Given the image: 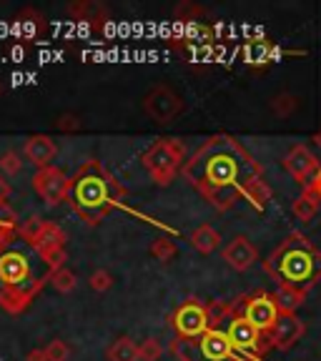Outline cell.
Listing matches in <instances>:
<instances>
[{
  "instance_id": "obj_9",
  "label": "cell",
  "mask_w": 321,
  "mask_h": 361,
  "mask_svg": "<svg viewBox=\"0 0 321 361\" xmlns=\"http://www.w3.org/2000/svg\"><path fill=\"white\" fill-rule=\"evenodd\" d=\"M174 324H176V331H178L183 338H201L211 326L209 309L196 304V301H188V304H183L178 311H176Z\"/></svg>"
},
{
  "instance_id": "obj_14",
  "label": "cell",
  "mask_w": 321,
  "mask_h": 361,
  "mask_svg": "<svg viewBox=\"0 0 321 361\" xmlns=\"http://www.w3.org/2000/svg\"><path fill=\"white\" fill-rule=\"evenodd\" d=\"M304 334V324L296 319L293 314H279L277 324L271 329V341L277 349H289L291 344L299 341V336Z\"/></svg>"
},
{
  "instance_id": "obj_31",
  "label": "cell",
  "mask_w": 321,
  "mask_h": 361,
  "mask_svg": "<svg viewBox=\"0 0 321 361\" xmlns=\"http://www.w3.org/2000/svg\"><path fill=\"white\" fill-rule=\"evenodd\" d=\"M269 56H271V51L266 43H256L254 48H248V63H264V61H269Z\"/></svg>"
},
{
  "instance_id": "obj_27",
  "label": "cell",
  "mask_w": 321,
  "mask_h": 361,
  "mask_svg": "<svg viewBox=\"0 0 321 361\" xmlns=\"http://www.w3.org/2000/svg\"><path fill=\"white\" fill-rule=\"evenodd\" d=\"M23 171V161H20V153L18 151H6L3 156H0V173H6V176H18Z\"/></svg>"
},
{
  "instance_id": "obj_29",
  "label": "cell",
  "mask_w": 321,
  "mask_h": 361,
  "mask_svg": "<svg viewBox=\"0 0 321 361\" xmlns=\"http://www.w3.org/2000/svg\"><path fill=\"white\" fill-rule=\"evenodd\" d=\"M43 351L48 356V361H68V356H71V349H68V344L61 341V338H53Z\"/></svg>"
},
{
  "instance_id": "obj_28",
  "label": "cell",
  "mask_w": 321,
  "mask_h": 361,
  "mask_svg": "<svg viewBox=\"0 0 321 361\" xmlns=\"http://www.w3.org/2000/svg\"><path fill=\"white\" fill-rule=\"evenodd\" d=\"M53 126H56V130H61V133H75V130L83 128V121H80V116H75V113H61Z\"/></svg>"
},
{
  "instance_id": "obj_6",
  "label": "cell",
  "mask_w": 321,
  "mask_h": 361,
  "mask_svg": "<svg viewBox=\"0 0 321 361\" xmlns=\"http://www.w3.org/2000/svg\"><path fill=\"white\" fill-rule=\"evenodd\" d=\"M186 158V148L176 138H158L151 148L141 156L143 169L151 173L158 186H169L181 171V164Z\"/></svg>"
},
{
  "instance_id": "obj_24",
  "label": "cell",
  "mask_w": 321,
  "mask_h": 361,
  "mask_svg": "<svg viewBox=\"0 0 321 361\" xmlns=\"http://www.w3.org/2000/svg\"><path fill=\"white\" fill-rule=\"evenodd\" d=\"M148 254H151L156 261H161V264H169V261L178 254V248H176V243L171 241V238L158 236L156 241L151 243V248H148Z\"/></svg>"
},
{
  "instance_id": "obj_33",
  "label": "cell",
  "mask_w": 321,
  "mask_h": 361,
  "mask_svg": "<svg viewBox=\"0 0 321 361\" xmlns=\"http://www.w3.org/2000/svg\"><path fill=\"white\" fill-rule=\"evenodd\" d=\"M25 361H48V356H45L43 349H33L28 356H25Z\"/></svg>"
},
{
  "instance_id": "obj_35",
  "label": "cell",
  "mask_w": 321,
  "mask_h": 361,
  "mask_svg": "<svg viewBox=\"0 0 321 361\" xmlns=\"http://www.w3.org/2000/svg\"><path fill=\"white\" fill-rule=\"evenodd\" d=\"M316 143H319V148H321V130L316 133Z\"/></svg>"
},
{
  "instance_id": "obj_3",
  "label": "cell",
  "mask_w": 321,
  "mask_h": 361,
  "mask_svg": "<svg viewBox=\"0 0 321 361\" xmlns=\"http://www.w3.org/2000/svg\"><path fill=\"white\" fill-rule=\"evenodd\" d=\"M119 198V186L98 161H88L78 173L71 178V196L73 211L88 224H98L111 214Z\"/></svg>"
},
{
  "instance_id": "obj_7",
  "label": "cell",
  "mask_w": 321,
  "mask_h": 361,
  "mask_svg": "<svg viewBox=\"0 0 321 361\" xmlns=\"http://www.w3.org/2000/svg\"><path fill=\"white\" fill-rule=\"evenodd\" d=\"M143 111L156 123H171L183 113V98L171 85H153L143 96Z\"/></svg>"
},
{
  "instance_id": "obj_13",
  "label": "cell",
  "mask_w": 321,
  "mask_h": 361,
  "mask_svg": "<svg viewBox=\"0 0 321 361\" xmlns=\"http://www.w3.org/2000/svg\"><path fill=\"white\" fill-rule=\"evenodd\" d=\"M279 314H281V311H279L277 301L271 299V296H256V299H251L246 304V314L243 316H246L259 331H271L274 324H277Z\"/></svg>"
},
{
  "instance_id": "obj_5",
  "label": "cell",
  "mask_w": 321,
  "mask_h": 361,
  "mask_svg": "<svg viewBox=\"0 0 321 361\" xmlns=\"http://www.w3.org/2000/svg\"><path fill=\"white\" fill-rule=\"evenodd\" d=\"M18 236L23 238L25 243L38 251V256L51 266L53 271L61 269L63 259H66V233H63L61 226L51 224V221H40V219H30L25 226L18 228Z\"/></svg>"
},
{
  "instance_id": "obj_22",
  "label": "cell",
  "mask_w": 321,
  "mask_h": 361,
  "mask_svg": "<svg viewBox=\"0 0 321 361\" xmlns=\"http://www.w3.org/2000/svg\"><path fill=\"white\" fill-rule=\"evenodd\" d=\"M301 299H304V293H301L296 286H281L277 291V296H274V301H277L281 314H291V311L301 304Z\"/></svg>"
},
{
  "instance_id": "obj_18",
  "label": "cell",
  "mask_w": 321,
  "mask_h": 361,
  "mask_svg": "<svg viewBox=\"0 0 321 361\" xmlns=\"http://www.w3.org/2000/svg\"><path fill=\"white\" fill-rule=\"evenodd\" d=\"M68 13L75 18V20H88V23H106L108 20V8H103L101 3H88V0H80V3H71Z\"/></svg>"
},
{
  "instance_id": "obj_20",
  "label": "cell",
  "mask_w": 321,
  "mask_h": 361,
  "mask_svg": "<svg viewBox=\"0 0 321 361\" xmlns=\"http://www.w3.org/2000/svg\"><path fill=\"white\" fill-rule=\"evenodd\" d=\"M18 228H20V226H18V214L11 209V203L3 201L0 203V248L16 238Z\"/></svg>"
},
{
  "instance_id": "obj_4",
  "label": "cell",
  "mask_w": 321,
  "mask_h": 361,
  "mask_svg": "<svg viewBox=\"0 0 321 361\" xmlns=\"http://www.w3.org/2000/svg\"><path fill=\"white\" fill-rule=\"evenodd\" d=\"M316 266L321 269V259L311 251L306 243L291 241L271 259L269 269H274L284 279V286H296V283H309L319 276Z\"/></svg>"
},
{
  "instance_id": "obj_34",
  "label": "cell",
  "mask_w": 321,
  "mask_h": 361,
  "mask_svg": "<svg viewBox=\"0 0 321 361\" xmlns=\"http://www.w3.org/2000/svg\"><path fill=\"white\" fill-rule=\"evenodd\" d=\"M311 191H314L316 196L321 198V171H319V176H316V180H314V186H311Z\"/></svg>"
},
{
  "instance_id": "obj_12",
  "label": "cell",
  "mask_w": 321,
  "mask_h": 361,
  "mask_svg": "<svg viewBox=\"0 0 321 361\" xmlns=\"http://www.w3.org/2000/svg\"><path fill=\"white\" fill-rule=\"evenodd\" d=\"M224 261L231 266L234 271H248L259 261V251L246 236H236L234 241L226 243L224 248Z\"/></svg>"
},
{
  "instance_id": "obj_25",
  "label": "cell",
  "mask_w": 321,
  "mask_h": 361,
  "mask_svg": "<svg viewBox=\"0 0 321 361\" xmlns=\"http://www.w3.org/2000/svg\"><path fill=\"white\" fill-rule=\"evenodd\" d=\"M75 274L71 269H56L53 271V276H51V286L56 288L58 293H71L75 288Z\"/></svg>"
},
{
  "instance_id": "obj_30",
  "label": "cell",
  "mask_w": 321,
  "mask_h": 361,
  "mask_svg": "<svg viewBox=\"0 0 321 361\" xmlns=\"http://www.w3.org/2000/svg\"><path fill=\"white\" fill-rule=\"evenodd\" d=\"M111 286H113V276H111V271L98 269V271H93V274H90V288H93V291L103 293V291H108V288H111Z\"/></svg>"
},
{
  "instance_id": "obj_26",
  "label": "cell",
  "mask_w": 321,
  "mask_h": 361,
  "mask_svg": "<svg viewBox=\"0 0 321 361\" xmlns=\"http://www.w3.org/2000/svg\"><path fill=\"white\" fill-rule=\"evenodd\" d=\"M164 356V346H161V341L153 336L143 338L141 346H138V361H158Z\"/></svg>"
},
{
  "instance_id": "obj_15",
  "label": "cell",
  "mask_w": 321,
  "mask_h": 361,
  "mask_svg": "<svg viewBox=\"0 0 321 361\" xmlns=\"http://www.w3.org/2000/svg\"><path fill=\"white\" fill-rule=\"evenodd\" d=\"M234 344L229 334L221 331V329H209V331L201 336V354L206 361H226L231 356Z\"/></svg>"
},
{
  "instance_id": "obj_16",
  "label": "cell",
  "mask_w": 321,
  "mask_h": 361,
  "mask_svg": "<svg viewBox=\"0 0 321 361\" xmlns=\"http://www.w3.org/2000/svg\"><path fill=\"white\" fill-rule=\"evenodd\" d=\"M229 338H231L234 349H256L261 341V331L254 326V324L248 322L246 316H238V319H234L231 324H229Z\"/></svg>"
},
{
  "instance_id": "obj_23",
  "label": "cell",
  "mask_w": 321,
  "mask_h": 361,
  "mask_svg": "<svg viewBox=\"0 0 321 361\" xmlns=\"http://www.w3.org/2000/svg\"><path fill=\"white\" fill-rule=\"evenodd\" d=\"M301 106L299 96H291V93H279L274 101H271V113L274 116H279V118H286V116H291V113H296Z\"/></svg>"
},
{
  "instance_id": "obj_19",
  "label": "cell",
  "mask_w": 321,
  "mask_h": 361,
  "mask_svg": "<svg viewBox=\"0 0 321 361\" xmlns=\"http://www.w3.org/2000/svg\"><path fill=\"white\" fill-rule=\"evenodd\" d=\"M108 361H138V344L131 336H119L106 349Z\"/></svg>"
},
{
  "instance_id": "obj_32",
  "label": "cell",
  "mask_w": 321,
  "mask_h": 361,
  "mask_svg": "<svg viewBox=\"0 0 321 361\" xmlns=\"http://www.w3.org/2000/svg\"><path fill=\"white\" fill-rule=\"evenodd\" d=\"M8 196H11V183H8V180L0 176V203L8 201Z\"/></svg>"
},
{
  "instance_id": "obj_17",
  "label": "cell",
  "mask_w": 321,
  "mask_h": 361,
  "mask_svg": "<svg viewBox=\"0 0 321 361\" xmlns=\"http://www.w3.org/2000/svg\"><path fill=\"white\" fill-rule=\"evenodd\" d=\"M191 246L196 248L198 254H203V256L214 254L216 248L221 246L219 231H216L214 226H209V224L198 226V228H193V231H191Z\"/></svg>"
},
{
  "instance_id": "obj_1",
  "label": "cell",
  "mask_w": 321,
  "mask_h": 361,
  "mask_svg": "<svg viewBox=\"0 0 321 361\" xmlns=\"http://www.w3.org/2000/svg\"><path fill=\"white\" fill-rule=\"evenodd\" d=\"M183 173L219 209H229L241 193L251 191V186L259 183L251 161L229 138H211L206 146L198 148Z\"/></svg>"
},
{
  "instance_id": "obj_21",
  "label": "cell",
  "mask_w": 321,
  "mask_h": 361,
  "mask_svg": "<svg viewBox=\"0 0 321 361\" xmlns=\"http://www.w3.org/2000/svg\"><path fill=\"white\" fill-rule=\"evenodd\" d=\"M316 211H319V196H316L311 188L304 196H299L293 201V216L299 221H311L316 216Z\"/></svg>"
},
{
  "instance_id": "obj_8",
  "label": "cell",
  "mask_w": 321,
  "mask_h": 361,
  "mask_svg": "<svg viewBox=\"0 0 321 361\" xmlns=\"http://www.w3.org/2000/svg\"><path fill=\"white\" fill-rule=\"evenodd\" d=\"M33 191L48 206H61L71 196V178L61 169L51 166V169H43L33 176Z\"/></svg>"
},
{
  "instance_id": "obj_2",
  "label": "cell",
  "mask_w": 321,
  "mask_h": 361,
  "mask_svg": "<svg viewBox=\"0 0 321 361\" xmlns=\"http://www.w3.org/2000/svg\"><path fill=\"white\" fill-rule=\"evenodd\" d=\"M51 276L53 269L38 251L30 243H16L13 238L0 248V306L13 314L28 309Z\"/></svg>"
},
{
  "instance_id": "obj_11",
  "label": "cell",
  "mask_w": 321,
  "mask_h": 361,
  "mask_svg": "<svg viewBox=\"0 0 321 361\" xmlns=\"http://www.w3.org/2000/svg\"><path fill=\"white\" fill-rule=\"evenodd\" d=\"M23 156L28 158L30 164H33L38 171L51 169L53 158L58 156V146L51 135H45V133L30 135L28 141H25V146H23Z\"/></svg>"
},
{
  "instance_id": "obj_10",
  "label": "cell",
  "mask_w": 321,
  "mask_h": 361,
  "mask_svg": "<svg viewBox=\"0 0 321 361\" xmlns=\"http://www.w3.org/2000/svg\"><path fill=\"white\" fill-rule=\"evenodd\" d=\"M284 169L293 176V178L304 183V186H314L316 176H319V161L306 146H293L284 158Z\"/></svg>"
}]
</instances>
